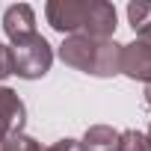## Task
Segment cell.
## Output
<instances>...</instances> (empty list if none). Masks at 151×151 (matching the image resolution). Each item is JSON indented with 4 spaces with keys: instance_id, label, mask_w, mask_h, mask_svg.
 I'll return each mask as SVG.
<instances>
[{
    "instance_id": "7a4b0ae2",
    "label": "cell",
    "mask_w": 151,
    "mask_h": 151,
    "mask_svg": "<svg viewBox=\"0 0 151 151\" xmlns=\"http://www.w3.org/2000/svg\"><path fill=\"white\" fill-rule=\"evenodd\" d=\"M9 56H12V74H18V77H24V80L45 77V74L50 71V65H53V47L39 33L12 42L9 45Z\"/></svg>"
},
{
    "instance_id": "9c48e42d",
    "label": "cell",
    "mask_w": 151,
    "mask_h": 151,
    "mask_svg": "<svg viewBox=\"0 0 151 151\" xmlns=\"http://www.w3.org/2000/svg\"><path fill=\"white\" fill-rule=\"evenodd\" d=\"M127 21H130L136 39L151 42V3H145V0L127 3Z\"/></svg>"
},
{
    "instance_id": "7c38bea8",
    "label": "cell",
    "mask_w": 151,
    "mask_h": 151,
    "mask_svg": "<svg viewBox=\"0 0 151 151\" xmlns=\"http://www.w3.org/2000/svg\"><path fill=\"white\" fill-rule=\"evenodd\" d=\"M45 151H83V145H80V139H71V136H65V139H56L53 145H47Z\"/></svg>"
},
{
    "instance_id": "8992f818",
    "label": "cell",
    "mask_w": 151,
    "mask_h": 151,
    "mask_svg": "<svg viewBox=\"0 0 151 151\" xmlns=\"http://www.w3.org/2000/svg\"><path fill=\"white\" fill-rule=\"evenodd\" d=\"M0 124L6 127V133H24L27 124V107L9 86H0Z\"/></svg>"
},
{
    "instance_id": "ba28073f",
    "label": "cell",
    "mask_w": 151,
    "mask_h": 151,
    "mask_svg": "<svg viewBox=\"0 0 151 151\" xmlns=\"http://www.w3.org/2000/svg\"><path fill=\"white\" fill-rule=\"evenodd\" d=\"M119 133L122 130H116L110 124H92V127H86L80 145H83V151H116L119 148Z\"/></svg>"
},
{
    "instance_id": "277c9868",
    "label": "cell",
    "mask_w": 151,
    "mask_h": 151,
    "mask_svg": "<svg viewBox=\"0 0 151 151\" xmlns=\"http://www.w3.org/2000/svg\"><path fill=\"white\" fill-rule=\"evenodd\" d=\"M122 74L130 80L151 83V42L133 39L122 45Z\"/></svg>"
},
{
    "instance_id": "8fae6325",
    "label": "cell",
    "mask_w": 151,
    "mask_h": 151,
    "mask_svg": "<svg viewBox=\"0 0 151 151\" xmlns=\"http://www.w3.org/2000/svg\"><path fill=\"white\" fill-rule=\"evenodd\" d=\"M0 151H42V145L27 133H9L0 145Z\"/></svg>"
},
{
    "instance_id": "52a82bcc",
    "label": "cell",
    "mask_w": 151,
    "mask_h": 151,
    "mask_svg": "<svg viewBox=\"0 0 151 151\" xmlns=\"http://www.w3.org/2000/svg\"><path fill=\"white\" fill-rule=\"evenodd\" d=\"M3 30L9 36V42H18V39H27L36 33V12L30 3H15L3 12Z\"/></svg>"
},
{
    "instance_id": "30bf717a",
    "label": "cell",
    "mask_w": 151,
    "mask_h": 151,
    "mask_svg": "<svg viewBox=\"0 0 151 151\" xmlns=\"http://www.w3.org/2000/svg\"><path fill=\"white\" fill-rule=\"evenodd\" d=\"M116 151H151V142L142 130H122L119 133V148Z\"/></svg>"
},
{
    "instance_id": "2e32d148",
    "label": "cell",
    "mask_w": 151,
    "mask_h": 151,
    "mask_svg": "<svg viewBox=\"0 0 151 151\" xmlns=\"http://www.w3.org/2000/svg\"><path fill=\"white\" fill-rule=\"evenodd\" d=\"M145 136H148V142H151V124H148V133H145Z\"/></svg>"
},
{
    "instance_id": "4fadbf2b",
    "label": "cell",
    "mask_w": 151,
    "mask_h": 151,
    "mask_svg": "<svg viewBox=\"0 0 151 151\" xmlns=\"http://www.w3.org/2000/svg\"><path fill=\"white\" fill-rule=\"evenodd\" d=\"M9 74H12V56L6 45H0V80H6Z\"/></svg>"
},
{
    "instance_id": "6da1fadb",
    "label": "cell",
    "mask_w": 151,
    "mask_h": 151,
    "mask_svg": "<svg viewBox=\"0 0 151 151\" xmlns=\"http://www.w3.org/2000/svg\"><path fill=\"white\" fill-rule=\"evenodd\" d=\"M59 59L92 77H116L122 74V45L113 39L65 36L59 45Z\"/></svg>"
},
{
    "instance_id": "5bb4252c",
    "label": "cell",
    "mask_w": 151,
    "mask_h": 151,
    "mask_svg": "<svg viewBox=\"0 0 151 151\" xmlns=\"http://www.w3.org/2000/svg\"><path fill=\"white\" fill-rule=\"evenodd\" d=\"M145 104L151 107V83H145Z\"/></svg>"
},
{
    "instance_id": "9a60e30c",
    "label": "cell",
    "mask_w": 151,
    "mask_h": 151,
    "mask_svg": "<svg viewBox=\"0 0 151 151\" xmlns=\"http://www.w3.org/2000/svg\"><path fill=\"white\" fill-rule=\"evenodd\" d=\"M6 136H9V133H6V127L0 124V145H3V139H6Z\"/></svg>"
},
{
    "instance_id": "3957f363",
    "label": "cell",
    "mask_w": 151,
    "mask_h": 151,
    "mask_svg": "<svg viewBox=\"0 0 151 151\" xmlns=\"http://www.w3.org/2000/svg\"><path fill=\"white\" fill-rule=\"evenodd\" d=\"M89 3L92 0H50V3L45 6L47 24L56 33L80 36L83 24H86V15H89Z\"/></svg>"
},
{
    "instance_id": "5b68a950",
    "label": "cell",
    "mask_w": 151,
    "mask_h": 151,
    "mask_svg": "<svg viewBox=\"0 0 151 151\" xmlns=\"http://www.w3.org/2000/svg\"><path fill=\"white\" fill-rule=\"evenodd\" d=\"M113 33H116V6L107 3V0H92L80 36H89V39H113Z\"/></svg>"
}]
</instances>
